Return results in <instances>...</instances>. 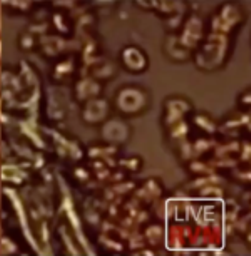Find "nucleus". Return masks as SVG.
Segmentation results:
<instances>
[{
  "label": "nucleus",
  "instance_id": "3",
  "mask_svg": "<svg viewBox=\"0 0 251 256\" xmlns=\"http://www.w3.org/2000/svg\"><path fill=\"white\" fill-rule=\"evenodd\" d=\"M104 104L102 102H94V104H90L89 106V109H88V114H89V118L90 119H99V118H102V114H104Z\"/></svg>",
  "mask_w": 251,
  "mask_h": 256
},
{
  "label": "nucleus",
  "instance_id": "1",
  "mask_svg": "<svg viewBox=\"0 0 251 256\" xmlns=\"http://www.w3.org/2000/svg\"><path fill=\"white\" fill-rule=\"evenodd\" d=\"M141 102H142V98H141V94L136 92V90H126V92H122V96H120V99H119L120 108L126 109V110L138 109L139 106H141Z\"/></svg>",
  "mask_w": 251,
  "mask_h": 256
},
{
  "label": "nucleus",
  "instance_id": "2",
  "mask_svg": "<svg viewBox=\"0 0 251 256\" xmlns=\"http://www.w3.org/2000/svg\"><path fill=\"white\" fill-rule=\"evenodd\" d=\"M124 59H126V62H128V64L131 66V67H141L142 66L141 54H139L138 50H134V49H129L128 52H126Z\"/></svg>",
  "mask_w": 251,
  "mask_h": 256
}]
</instances>
